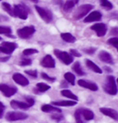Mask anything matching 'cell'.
Segmentation results:
<instances>
[{"mask_svg": "<svg viewBox=\"0 0 118 123\" xmlns=\"http://www.w3.org/2000/svg\"><path fill=\"white\" fill-rule=\"evenodd\" d=\"M94 118V113L90 109L79 108L75 112V119L77 123H85L86 121L91 120Z\"/></svg>", "mask_w": 118, "mask_h": 123, "instance_id": "6da1fadb", "label": "cell"}, {"mask_svg": "<svg viewBox=\"0 0 118 123\" xmlns=\"http://www.w3.org/2000/svg\"><path fill=\"white\" fill-rule=\"evenodd\" d=\"M104 91L111 95L114 96L117 94V86H116V82H115V77L113 75H108L106 77V82L103 86Z\"/></svg>", "mask_w": 118, "mask_h": 123, "instance_id": "7a4b0ae2", "label": "cell"}, {"mask_svg": "<svg viewBox=\"0 0 118 123\" xmlns=\"http://www.w3.org/2000/svg\"><path fill=\"white\" fill-rule=\"evenodd\" d=\"M15 17L20 18L21 19H27L29 9L24 5H15L13 6Z\"/></svg>", "mask_w": 118, "mask_h": 123, "instance_id": "3957f363", "label": "cell"}, {"mask_svg": "<svg viewBox=\"0 0 118 123\" xmlns=\"http://www.w3.org/2000/svg\"><path fill=\"white\" fill-rule=\"evenodd\" d=\"M92 8H93V6L90 5V4L80 6L77 9V11H76V13H75V15H74V18H75L76 19H80V18H82L83 17H85L86 15H88L89 12L91 10Z\"/></svg>", "mask_w": 118, "mask_h": 123, "instance_id": "277c9868", "label": "cell"}, {"mask_svg": "<svg viewBox=\"0 0 118 123\" xmlns=\"http://www.w3.org/2000/svg\"><path fill=\"white\" fill-rule=\"evenodd\" d=\"M34 32H35V28L33 26H27V27L18 30L17 34L19 37H21V39H29Z\"/></svg>", "mask_w": 118, "mask_h": 123, "instance_id": "5b68a950", "label": "cell"}, {"mask_svg": "<svg viewBox=\"0 0 118 123\" xmlns=\"http://www.w3.org/2000/svg\"><path fill=\"white\" fill-rule=\"evenodd\" d=\"M35 9L38 12V14L40 15V17L46 23H49L53 20V14L50 10H48L46 8H43V7H41V6H35Z\"/></svg>", "mask_w": 118, "mask_h": 123, "instance_id": "8992f818", "label": "cell"}, {"mask_svg": "<svg viewBox=\"0 0 118 123\" xmlns=\"http://www.w3.org/2000/svg\"><path fill=\"white\" fill-rule=\"evenodd\" d=\"M55 54L56 56L62 61L65 64H70L72 62H73V56L70 55L69 53H67L66 51H59V50H55Z\"/></svg>", "mask_w": 118, "mask_h": 123, "instance_id": "52a82bcc", "label": "cell"}, {"mask_svg": "<svg viewBox=\"0 0 118 123\" xmlns=\"http://www.w3.org/2000/svg\"><path fill=\"white\" fill-rule=\"evenodd\" d=\"M6 118L9 121H16V120H22V119H26L28 118V115L26 113L23 112H17V111H13V112H8L7 114Z\"/></svg>", "mask_w": 118, "mask_h": 123, "instance_id": "ba28073f", "label": "cell"}, {"mask_svg": "<svg viewBox=\"0 0 118 123\" xmlns=\"http://www.w3.org/2000/svg\"><path fill=\"white\" fill-rule=\"evenodd\" d=\"M0 91L4 94L7 98H10L15 93H17V88L14 86H10L6 84H0Z\"/></svg>", "mask_w": 118, "mask_h": 123, "instance_id": "9c48e42d", "label": "cell"}, {"mask_svg": "<svg viewBox=\"0 0 118 123\" xmlns=\"http://www.w3.org/2000/svg\"><path fill=\"white\" fill-rule=\"evenodd\" d=\"M90 30L94 31L97 33L98 37H103L107 32V28L103 23H96L90 27Z\"/></svg>", "mask_w": 118, "mask_h": 123, "instance_id": "30bf717a", "label": "cell"}, {"mask_svg": "<svg viewBox=\"0 0 118 123\" xmlns=\"http://www.w3.org/2000/svg\"><path fill=\"white\" fill-rule=\"evenodd\" d=\"M12 78L13 80L15 81L17 84H19L20 86H28L29 85V80L26 78L24 75H22L21 74H19V73H16L12 75Z\"/></svg>", "mask_w": 118, "mask_h": 123, "instance_id": "8fae6325", "label": "cell"}, {"mask_svg": "<svg viewBox=\"0 0 118 123\" xmlns=\"http://www.w3.org/2000/svg\"><path fill=\"white\" fill-rule=\"evenodd\" d=\"M41 64L42 66L45 67V68H55L56 67V62L51 55H46L42 59Z\"/></svg>", "mask_w": 118, "mask_h": 123, "instance_id": "7c38bea8", "label": "cell"}, {"mask_svg": "<svg viewBox=\"0 0 118 123\" xmlns=\"http://www.w3.org/2000/svg\"><path fill=\"white\" fill-rule=\"evenodd\" d=\"M100 111L103 113V115H106V116L112 118L114 120H118V113L115 109L109 108H101Z\"/></svg>", "mask_w": 118, "mask_h": 123, "instance_id": "4fadbf2b", "label": "cell"}, {"mask_svg": "<svg viewBox=\"0 0 118 123\" xmlns=\"http://www.w3.org/2000/svg\"><path fill=\"white\" fill-rule=\"evenodd\" d=\"M102 19V14L99 11H93L91 13H90L89 15L84 18V22L85 23H89V22H93V21H99Z\"/></svg>", "mask_w": 118, "mask_h": 123, "instance_id": "5bb4252c", "label": "cell"}, {"mask_svg": "<svg viewBox=\"0 0 118 123\" xmlns=\"http://www.w3.org/2000/svg\"><path fill=\"white\" fill-rule=\"evenodd\" d=\"M77 84H78V86L84 87V88H87V89H90L91 91H97L98 90V86L96 84H94L92 82H89L87 80L80 79L77 81Z\"/></svg>", "mask_w": 118, "mask_h": 123, "instance_id": "9a60e30c", "label": "cell"}, {"mask_svg": "<svg viewBox=\"0 0 118 123\" xmlns=\"http://www.w3.org/2000/svg\"><path fill=\"white\" fill-rule=\"evenodd\" d=\"M99 58L100 60L103 62H106V63H113V57L112 55L106 51H102L99 53Z\"/></svg>", "mask_w": 118, "mask_h": 123, "instance_id": "2e32d148", "label": "cell"}, {"mask_svg": "<svg viewBox=\"0 0 118 123\" xmlns=\"http://www.w3.org/2000/svg\"><path fill=\"white\" fill-rule=\"evenodd\" d=\"M11 107L13 108H21V109H27L30 108V106L26 102H21V101H17V100H12L10 102Z\"/></svg>", "mask_w": 118, "mask_h": 123, "instance_id": "e0dca14e", "label": "cell"}, {"mask_svg": "<svg viewBox=\"0 0 118 123\" xmlns=\"http://www.w3.org/2000/svg\"><path fill=\"white\" fill-rule=\"evenodd\" d=\"M52 104L54 106H59V107H72V106H75L77 104V101H74V100L64 101V100H62V101H54V102H52Z\"/></svg>", "mask_w": 118, "mask_h": 123, "instance_id": "ac0fdd59", "label": "cell"}, {"mask_svg": "<svg viewBox=\"0 0 118 123\" xmlns=\"http://www.w3.org/2000/svg\"><path fill=\"white\" fill-rule=\"evenodd\" d=\"M86 64H87V66L89 67L90 70H92L93 72L96 73V74H102V73H103L102 69L98 66L96 63H94L93 62L90 61V60H86Z\"/></svg>", "mask_w": 118, "mask_h": 123, "instance_id": "d6986e66", "label": "cell"}, {"mask_svg": "<svg viewBox=\"0 0 118 123\" xmlns=\"http://www.w3.org/2000/svg\"><path fill=\"white\" fill-rule=\"evenodd\" d=\"M42 110L43 111V112H57V113H60V109L58 108H56V107H54V106H52V105H42Z\"/></svg>", "mask_w": 118, "mask_h": 123, "instance_id": "ffe728a7", "label": "cell"}, {"mask_svg": "<svg viewBox=\"0 0 118 123\" xmlns=\"http://www.w3.org/2000/svg\"><path fill=\"white\" fill-rule=\"evenodd\" d=\"M1 46L5 47L6 49L9 51L10 53H12V51H14L15 49H17L18 45L16 44L15 42H8V41H5V42H3V43H2V45H1Z\"/></svg>", "mask_w": 118, "mask_h": 123, "instance_id": "44dd1931", "label": "cell"}, {"mask_svg": "<svg viewBox=\"0 0 118 123\" xmlns=\"http://www.w3.org/2000/svg\"><path fill=\"white\" fill-rule=\"evenodd\" d=\"M61 38L63 41H67V42H70V43H73L76 41V38L73 36L70 33H67V32H65V33H62L61 34Z\"/></svg>", "mask_w": 118, "mask_h": 123, "instance_id": "7402d4cb", "label": "cell"}, {"mask_svg": "<svg viewBox=\"0 0 118 123\" xmlns=\"http://www.w3.org/2000/svg\"><path fill=\"white\" fill-rule=\"evenodd\" d=\"M61 94L64 96V97L70 98V99L74 100V101H77V99H78V98H77V97L75 95V94H73L70 90H67V89H66V90H62Z\"/></svg>", "mask_w": 118, "mask_h": 123, "instance_id": "603a6c76", "label": "cell"}, {"mask_svg": "<svg viewBox=\"0 0 118 123\" xmlns=\"http://www.w3.org/2000/svg\"><path fill=\"white\" fill-rule=\"evenodd\" d=\"M2 7H3V9H4L6 12H7L11 17H15L14 9H13V7H12L8 3H7V2H3V3H2Z\"/></svg>", "mask_w": 118, "mask_h": 123, "instance_id": "cb8c5ba5", "label": "cell"}, {"mask_svg": "<svg viewBox=\"0 0 118 123\" xmlns=\"http://www.w3.org/2000/svg\"><path fill=\"white\" fill-rule=\"evenodd\" d=\"M72 69H73V71L76 73L77 74H78V75H84V74H85V73L83 72V70L81 69V66H80V63H79L78 62H76L74 63Z\"/></svg>", "mask_w": 118, "mask_h": 123, "instance_id": "d4e9b609", "label": "cell"}, {"mask_svg": "<svg viewBox=\"0 0 118 123\" xmlns=\"http://www.w3.org/2000/svg\"><path fill=\"white\" fill-rule=\"evenodd\" d=\"M64 77H65V79H66L70 85H73V86L75 85V75H74L73 74L67 72L64 74Z\"/></svg>", "mask_w": 118, "mask_h": 123, "instance_id": "484cf974", "label": "cell"}, {"mask_svg": "<svg viewBox=\"0 0 118 123\" xmlns=\"http://www.w3.org/2000/svg\"><path fill=\"white\" fill-rule=\"evenodd\" d=\"M74 6H75V4L72 2L71 0H67V2L64 4V6H63V9L66 12H69V11H71L73 9Z\"/></svg>", "mask_w": 118, "mask_h": 123, "instance_id": "4316f807", "label": "cell"}, {"mask_svg": "<svg viewBox=\"0 0 118 123\" xmlns=\"http://www.w3.org/2000/svg\"><path fill=\"white\" fill-rule=\"evenodd\" d=\"M36 87L40 92H45V91L50 89V86H48L44 83H38L36 85Z\"/></svg>", "mask_w": 118, "mask_h": 123, "instance_id": "83f0119b", "label": "cell"}, {"mask_svg": "<svg viewBox=\"0 0 118 123\" xmlns=\"http://www.w3.org/2000/svg\"><path fill=\"white\" fill-rule=\"evenodd\" d=\"M100 3L103 8H105L107 10H111L113 8V4L109 0H100Z\"/></svg>", "mask_w": 118, "mask_h": 123, "instance_id": "f1b7e54d", "label": "cell"}, {"mask_svg": "<svg viewBox=\"0 0 118 123\" xmlns=\"http://www.w3.org/2000/svg\"><path fill=\"white\" fill-rule=\"evenodd\" d=\"M11 33V29L9 27H6V26H0V34H6V35H9Z\"/></svg>", "mask_w": 118, "mask_h": 123, "instance_id": "f546056e", "label": "cell"}, {"mask_svg": "<svg viewBox=\"0 0 118 123\" xmlns=\"http://www.w3.org/2000/svg\"><path fill=\"white\" fill-rule=\"evenodd\" d=\"M108 44L112 45L114 48H118V38L117 37H113V38H111L108 40Z\"/></svg>", "mask_w": 118, "mask_h": 123, "instance_id": "4dcf8cb0", "label": "cell"}, {"mask_svg": "<svg viewBox=\"0 0 118 123\" xmlns=\"http://www.w3.org/2000/svg\"><path fill=\"white\" fill-rule=\"evenodd\" d=\"M38 53V51L36 49H25L23 51V55L28 56V55H31V54H35Z\"/></svg>", "mask_w": 118, "mask_h": 123, "instance_id": "1f68e13d", "label": "cell"}, {"mask_svg": "<svg viewBox=\"0 0 118 123\" xmlns=\"http://www.w3.org/2000/svg\"><path fill=\"white\" fill-rule=\"evenodd\" d=\"M31 63V61L30 59H27V58H24V59H22L21 62H20V64H21V66H26V65H30Z\"/></svg>", "mask_w": 118, "mask_h": 123, "instance_id": "d6a6232c", "label": "cell"}, {"mask_svg": "<svg viewBox=\"0 0 118 123\" xmlns=\"http://www.w3.org/2000/svg\"><path fill=\"white\" fill-rule=\"evenodd\" d=\"M42 77L43 79L47 80V81H49V82H55V80H56V78H55V77L48 76L45 73H42Z\"/></svg>", "mask_w": 118, "mask_h": 123, "instance_id": "836d02e7", "label": "cell"}, {"mask_svg": "<svg viewBox=\"0 0 118 123\" xmlns=\"http://www.w3.org/2000/svg\"><path fill=\"white\" fill-rule=\"evenodd\" d=\"M25 74H29V75L31 77H34V78L37 77V71H36V70H26Z\"/></svg>", "mask_w": 118, "mask_h": 123, "instance_id": "e575fe53", "label": "cell"}, {"mask_svg": "<svg viewBox=\"0 0 118 123\" xmlns=\"http://www.w3.org/2000/svg\"><path fill=\"white\" fill-rule=\"evenodd\" d=\"M25 100H26V103L30 106V107H32L33 105H34V99L31 98H29V97H25Z\"/></svg>", "mask_w": 118, "mask_h": 123, "instance_id": "d590c367", "label": "cell"}, {"mask_svg": "<svg viewBox=\"0 0 118 123\" xmlns=\"http://www.w3.org/2000/svg\"><path fill=\"white\" fill-rule=\"evenodd\" d=\"M51 118L53 119H55V120H56V121H60L64 118V117L62 115H59V114H54V115H52Z\"/></svg>", "mask_w": 118, "mask_h": 123, "instance_id": "8d00e7d4", "label": "cell"}, {"mask_svg": "<svg viewBox=\"0 0 118 123\" xmlns=\"http://www.w3.org/2000/svg\"><path fill=\"white\" fill-rule=\"evenodd\" d=\"M70 53H71L73 56H76V57H80L81 54L77 51V50H74V49H71L70 50Z\"/></svg>", "mask_w": 118, "mask_h": 123, "instance_id": "74e56055", "label": "cell"}, {"mask_svg": "<svg viewBox=\"0 0 118 123\" xmlns=\"http://www.w3.org/2000/svg\"><path fill=\"white\" fill-rule=\"evenodd\" d=\"M4 110H5V106L3 105V103L0 101V118H2V116L4 114Z\"/></svg>", "mask_w": 118, "mask_h": 123, "instance_id": "f35d334b", "label": "cell"}, {"mask_svg": "<svg viewBox=\"0 0 118 123\" xmlns=\"http://www.w3.org/2000/svg\"><path fill=\"white\" fill-rule=\"evenodd\" d=\"M84 51H85L86 53H90V54H92L93 52L95 51V48H91V49H86V50H84Z\"/></svg>", "mask_w": 118, "mask_h": 123, "instance_id": "ab89813d", "label": "cell"}, {"mask_svg": "<svg viewBox=\"0 0 118 123\" xmlns=\"http://www.w3.org/2000/svg\"><path fill=\"white\" fill-rule=\"evenodd\" d=\"M72 2H73V3H74V4H75V5H76V4H77V2H78V1H79V0H71Z\"/></svg>", "mask_w": 118, "mask_h": 123, "instance_id": "60d3db41", "label": "cell"}, {"mask_svg": "<svg viewBox=\"0 0 118 123\" xmlns=\"http://www.w3.org/2000/svg\"><path fill=\"white\" fill-rule=\"evenodd\" d=\"M30 1H31V2H33V3H37L39 0H30Z\"/></svg>", "mask_w": 118, "mask_h": 123, "instance_id": "b9f144b4", "label": "cell"}, {"mask_svg": "<svg viewBox=\"0 0 118 123\" xmlns=\"http://www.w3.org/2000/svg\"><path fill=\"white\" fill-rule=\"evenodd\" d=\"M1 40H2V38H1V37H0V41H1Z\"/></svg>", "mask_w": 118, "mask_h": 123, "instance_id": "7bdbcfd3", "label": "cell"}, {"mask_svg": "<svg viewBox=\"0 0 118 123\" xmlns=\"http://www.w3.org/2000/svg\"><path fill=\"white\" fill-rule=\"evenodd\" d=\"M0 1H1V0H0Z\"/></svg>", "mask_w": 118, "mask_h": 123, "instance_id": "ee69618b", "label": "cell"}]
</instances>
